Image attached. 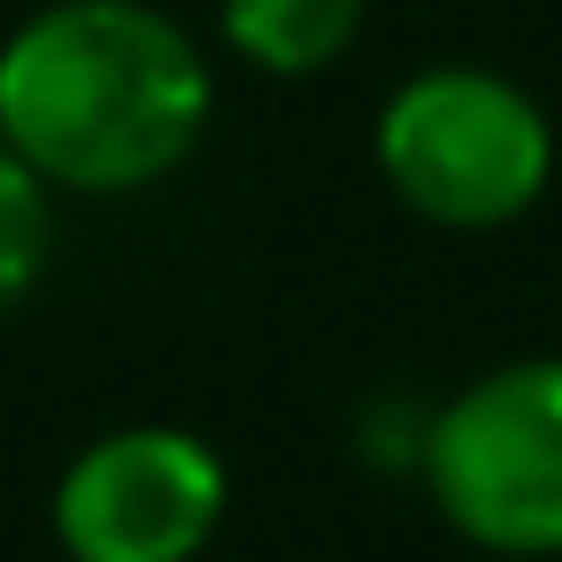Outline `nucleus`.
<instances>
[{
    "instance_id": "1",
    "label": "nucleus",
    "mask_w": 562,
    "mask_h": 562,
    "mask_svg": "<svg viewBox=\"0 0 562 562\" xmlns=\"http://www.w3.org/2000/svg\"><path fill=\"white\" fill-rule=\"evenodd\" d=\"M216 109L201 40L155 0H47L0 40V139L47 193H147Z\"/></svg>"
},
{
    "instance_id": "2",
    "label": "nucleus",
    "mask_w": 562,
    "mask_h": 562,
    "mask_svg": "<svg viewBox=\"0 0 562 562\" xmlns=\"http://www.w3.org/2000/svg\"><path fill=\"white\" fill-rule=\"evenodd\" d=\"M370 155L408 216L439 232H501L539 209L554 178V124L516 78L485 63H431L385 93Z\"/></svg>"
},
{
    "instance_id": "3",
    "label": "nucleus",
    "mask_w": 562,
    "mask_h": 562,
    "mask_svg": "<svg viewBox=\"0 0 562 562\" xmlns=\"http://www.w3.org/2000/svg\"><path fill=\"white\" fill-rule=\"evenodd\" d=\"M416 477L439 524L477 554H562V355L501 362L439 401Z\"/></svg>"
},
{
    "instance_id": "4",
    "label": "nucleus",
    "mask_w": 562,
    "mask_h": 562,
    "mask_svg": "<svg viewBox=\"0 0 562 562\" xmlns=\"http://www.w3.org/2000/svg\"><path fill=\"white\" fill-rule=\"evenodd\" d=\"M224 454L186 424H116L55 477V539L70 562H193L224 524Z\"/></svg>"
},
{
    "instance_id": "5",
    "label": "nucleus",
    "mask_w": 562,
    "mask_h": 562,
    "mask_svg": "<svg viewBox=\"0 0 562 562\" xmlns=\"http://www.w3.org/2000/svg\"><path fill=\"white\" fill-rule=\"evenodd\" d=\"M370 0H216L224 47L262 78H316L362 40Z\"/></svg>"
},
{
    "instance_id": "6",
    "label": "nucleus",
    "mask_w": 562,
    "mask_h": 562,
    "mask_svg": "<svg viewBox=\"0 0 562 562\" xmlns=\"http://www.w3.org/2000/svg\"><path fill=\"white\" fill-rule=\"evenodd\" d=\"M47 255H55V193L0 139V324L40 293Z\"/></svg>"
}]
</instances>
